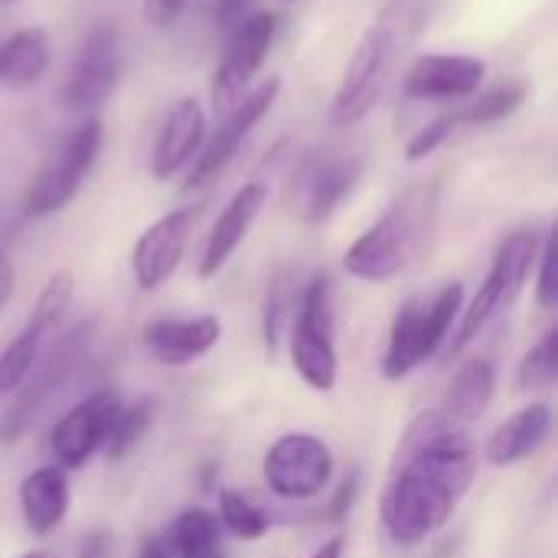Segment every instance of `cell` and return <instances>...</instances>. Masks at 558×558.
Returning <instances> with one entry per match:
<instances>
[{
    "instance_id": "obj_35",
    "label": "cell",
    "mask_w": 558,
    "mask_h": 558,
    "mask_svg": "<svg viewBox=\"0 0 558 558\" xmlns=\"http://www.w3.org/2000/svg\"><path fill=\"white\" fill-rule=\"evenodd\" d=\"M78 558H111V536L108 533H88L78 546Z\"/></svg>"
},
{
    "instance_id": "obj_13",
    "label": "cell",
    "mask_w": 558,
    "mask_h": 558,
    "mask_svg": "<svg viewBox=\"0 0 558 558\" xmlns=\"http://www.w3.org/2000/svg\"><path fill=\"white\" fill-rule=\"evenodd\" d=\"M92 343V324H78L75 330L65 333V340L52 350V356L43 363V369L36 376H29L16 392V402L7 409V415L0 418V441H13L20 438L33 418H39V412L49 405V399L72 379V373L78 369L85 350Z\"/></svg>"
},
{
    "instance_id": "obj_3",
    "label": "cell",
    "mask_w": 558,
    "mask_h": 558,
    "mask_svg": "<svg viewBox=\"0 0 558 558\" xmlns=\"http://www.w3.org/2000/svg\"><path fill=\"white\" fill-rule=\"evenodd\" d=\"M405 20H409V10L396 3L356 43V49L347 62V72L337 85L333 105H330V118L337 128L360 124L379 105V98L392 78V69H396Z\"/></svg>"
},
{
    "instance_id": "obj_6",
    "label": "cell",
    "mask_w": 558,
    "mask_h": 558,
    "mask_svg": "<svg viewBox=\"0 0 558 558\" xmlns=\"http://www.w3.org/2000/svg\"><path fill=\"white\" fill-rule=\"evenodd\" d=\"M539 242H543V239H539L536 229H517V232H510V235L497 245L494 265H490V271H487L481 291L474 294V301L468 304L464 317H461L458 327H454L451 356L461 353V350H468L471 340H474V337H477L504 307H510V304L520 298V291H523V284H526V278H530V271H533V265H536Z\"/></svg>"
},
{
    "instance_id": "obj_7",
    "label": "cell",
    "mask_w": 558,
    "mask_h": 558,
    "mask_svg": "<svg viewBox=\"0 0 558 558\" xmlns=\"http://www.w3.org/2000/svg\"><path fill=\"white\" fill-rule=\"evenodd\" d=\"M366 160L360 154H311L298 163L288 183V209L304 226L327 222L363 180Z\"/></svg>"
},
{
    "instance_id": "obj_17",
    "label": "cell",
    "mask_w": 558,
    "mask_h": 558,
    "mask_svg": "<svg viewBox=\"0 0 558 558\" xmlns=\"http://www.w3.org/2000/svg\"><path fill=\"white\" fill-rule=\"evenodd\" d=\"M265 199H268V186L258 180H252L232 193V199L222 206V213L216 216V222L206 235V245L199 255V278H216L229 265V258L239 252V245L252 232Z\"/></svg>"
},
{
    "instance_id": "obj_25",
    "label": "cell",
    "mask_w": 558,
    "mask_h": 558,
    "mask_svg": "<svg viewBox=\"0 0 558 558\" xmlns=\"http://www.w3.org/2000/svg\"><path fill=\"white\" fill-rule=\"evenodd\" d=\"M173 558H222V526L209 510L190 507L170 526Z\"/></svg>"
},
{
    "instance_id": "obj_2",
    "label": "cell",
    "mask_w": 558,
    "mask_h": 558,
    "mask_svg": "<svg viewBox=\"0 0 558 558\" xmlns=\"http://www.w3.org/2000/svg\"><path fill=\"white\" fill-rule=\"evenodd\" d=\"M435 216L432 190L402 193L343 255V268L360 281H392L402 275L425 248Z\"/></svg>"
},
{
    "instance_id": "obj_36",
    "label": "cell",
    "mask_w": 558,
    "mask_h": 558,
    "mask_svg": "<svg viewBox=\"0 0 558 558\" xmlns=\"http://www.w3.org/2000/svg\"><path fill=\"white\" fill-rule=\"evenodd\" d=\"M13 288H16V271H13V262L0 252V311L10 304L13 298Z\"/></svg>"
},
{
    "instance_id": "obj_31",
    "label": "cell",
    "mask_w": 558,
    "mask_h": 558,
    "mask_svg": "<svg viewBox=\"0 0 558 558\" xmlns=\"http://www.w3.org/2000/svg\"><path fill=\"white\" fill-rule=\"evenodd\" d=\"M451 137H454L451 118H448V114H441V118H435L432 124H425V128L409 141V147H405V160H409V163H418V160L432 157L438 147H445Z\"/></svg>"
},
{
    "instance_id": "obj_28",
    "label": "cell",
    "mask_w": 558,
    "mask_h": 558,
    "mask_svg": "<svg viewBox=\"0 0 558 558\" xmlns=\"http://www.w3.org/2000/svg\"><path fill=\"white\" fill-rule=\"evenodd\" d=\"M558 376V330H546V337L523 356L520 363V389L523 392H539L549 389Z\"/></svg>"
},
{
    "instance_id": "obj_24",
    "label": "cell",
    "mask_w": 558,
    "mask_h": 558,
    "mask_svg": "<svg viewBox=\"0 0 558 558\" xmlns=\"http://www.w3.org/2000/svg\"><path fill=\"white\" fill-rule=\"evenodd\" d=\"M494 389H497L494 360L490 356H471L454 373V379H451V386H448V392L441 399V412L451 415L461 425H471L487 412V405L494 399Z\"/></svg>"
},
{
    "instance_id": "obj_11",
    "label": "cell",
    "mask_w": 558,
    "mask_h": 558,
    "mask_svg": "<svg viewBox=\"0 0 558 558\" xmlns=\"http://www.w3.org/2000/svg\"><path fill=\"white\" fill-rule=\"evenodd\" d=\"M275 36H278V13H271V10H258L232 29L226 56L216 65V75L209 85L216 111L226 114L248 95L255 75L262 72V65L271 52Z\"/></svg>"
},
{
    "instance_id": "obj_23",
    "label": "cell",
    "mask_w": 558,
    "mask_h": 558,
    "mask_svg": "<svg viewBox=\"0 0 558 558\" xmlns=\"http://www.w3.org/2000/svg\"><path fill=\"white\" fill-rule=\"evenodd\" d=\"M432 360V350L425 343V327H422V298H412L399 307L392 330H389V347L383 356V376L389 383H399L412 376L422 363Z\"/></svg>"
},
{
    "instance_id": "obj_29",
    "label": "cell",
    "mask_w": 558,
    "mask_h": 558,
    "mask_svg": "<svg viewBox=\"0 0 558 558\" xmlns=\"http://www.w3.org/2000/svg\"><path fill=\"white\" fill-rule=\"evenodd\" d=\"M147 425H150V405H121L111 441L105 448L108 458H121L124 451H131L134 441L147 432Z\"/></svg>"
},
{
    "instance_id": "obj_30",
    "label": "cell",
    "mask_w": 558,
    "mask_h": 558,
    "mask_svg": "<svg viewBox=\"0 0 558 558\" xmlns=\"http://www.w3.org/2000/svg\"><path fill=\"white\" fill-rule=\"evenodd\" d=\"M556 229H549V235L539 242V255H536V301L543 307H553L558 301V275H556Z\"/></svg>"
},
{
    "instance_id": "obj_26",
    "label": "cell",
    "mask_w": 558,
    "mask_h": 558,
    "mask_svg": "<svg viewBox=\"0 0 558 558\" xmlns=\"http://www.w3.org/2000/svg\"><path fill=\"white\" fill-rule=\"evenodd\" d=\"M526 101V85L523 82H507V85H497L490 92H481L474 95L471 105L451 111V128L454 134L464 131V128H487V124H497V121H507L510 114H517Z\"/></svg>"
},
{
    "instance_id": "obj_33",
    "label": "cell",
    "mask_w": 558,
    "mask_h": 558,
    "mask_svg": "<svg viewBox=\"0 0 558 558\" xmlns=\"http://www.w3.org/2000/svg\"><path fill=\"white\" fill-rule=\"evenodd\" d=\"M186 3H190V0H144L141 13H144V20H147L154 29H167V26H173V23L183 16Z\"/></svg>"
},
{
    "instance_id": "obj_27",
    "label": "cell",
    "mask_w": 558,
    "mask_h": 558,
    "mask_svg": "<svg viewBox=\"0 0 558 558\" xmlns=\"http://www.w3.org/2000/svg\"><path fill=\"white\" fill-rule=\"evenodd\" d=\"M216 520L226 533H232L235 539H245V543H258L268 533V517L262 513V507H255L239 490L219 494V517Z\"/></svg>"
},
{
    "instance_id": "obj_10",
    "label": "cell",
    "mask_w": 558,
    "mask_h": 558,
    "mask_svg": "<svg viewBox=\"0 0 558 558\" xmlns=\"http://www.w3.org/2000/svg\"><path fill=\"white\" fill-rule=\"evenodd\" d=\"M281 95V78L271 75L265 82H258L255 88H248V95L226 111V118L219 121V128L213 131V137L199 147L190 173H186V183H183V193H193V190H203L209 186L213 180H219L226 173V167L239 157L245 137L255 131V124L275 108Z\"/></svg>"
},
{
    "instance_id": "obj_5",
    "label": "cell",
    "mask_w": 558,
    "mask_h": 558,
    "mask_svg": "<svg viewBox=\"0 0 558 558\" xmlns=\"http://www.w3.org/2000/svg\"><path fill=\"white\" fill-rule=\"evenodd\" d=\"M291 363L298 376L314 392H330L337 386L340 360H337V304H333V278L317 271L298 304L291 320Z\"/></svg>"
},
{
    "instance_id": "obj_21",
    "label": "cell",
    "mask_w": 558,
    "mask_h": 558,
    "mask_svg": "<svg viewBox=\"0 0 558 558\" xmlns=\"http://www.w3.org/2000/svg\"><path fill=\"white\" fill-rule=\"evenodd\" d=\"M20 517L23 526L33 536H49L52 530L62 526V520L69 517V504H72V487L65 477V468L59 464H46L29 471L20 481Z\"/></svg>"
},
{
    "instance_id": "obj_12",
    "label": "cell",
    "mask_w": 558,
    "mask_h": 558,
    "mask_svg": "<svg viewBox=\"0 0 558 558\" xmlns=\"http://www.w3.org/2000/svg\"><path fill=\"white\" fill-rule=\"evenodd\" d=\"M124 69V49H121V33L114 26H95L82 46L78 56L72 62L62 101L72 114H85L92 118L118 88Z\"/></svg>"
},
{
    "instance_id": "obj_1",
    "label": "cell",
    "mask_w": 558,
    "mask_h": 558,
    "mask_svg": "<svg viewBox=\"0 0 558 558\" xmlns=\"http://www.w3.org/2000/svg\"><path fill=\"white\" fill-rule=\"evenodd\" d=\"M481 451L468 425L441 409L422 412L402 435L389 484L383 490L379 520L392 543L418 546L441 533L461 497L477 477Z\"/></svg>"
},
{
    "instance_id": "obj_16",
    "label": "cell",
    "mask_w": 558,
    "mask_h": 558,
    "mask_svg": "<svg viewBox=\"0 0 558 558\" xmlns=\"http://www.w3.org/2000/svg\"><path fill=\"white\" fill-rule=\"evenodd\" d=\"M487 78V62L477 56L425 52L418 56L402 82V95L412 101H454L474 98Z\"/></svg>"
},
{
    "instance_id": "obj_39",
    "label": "cell",
    "mask_w": 558,
    "mask_h": 558,
    "mask_svg": "<svg viewBox=\"0 0 558 558\" xmlns=\"http://www.w3.org/2000/svg\"><path fill=\"white\" fill-rule=\"evenodd\" d=\"M20 558H49L46 553H26V556H20Z\"/></svg>"
},
{
    "instance_id": "obj_40",
    "label": "cell",
    "mask_w": 558,
    "mask_h": 558,
    "mask_svg": "<svg viewBox=\"0 0 558 558\" xmlns=\"http://www.w3.org/2000/svg\"><path fill=\"white\" fill-rule=\"evenodd\" d=\"M0 3H16V0H0Z\"/></svg>"
},
{
    "instance_id": "obj_15",
    "label": "cell",
    "mask_w": 558,
    "mask_h": 558,
    "mask_svg": "<svg viewBox=\"0 0 558 558\" xmlns=\"http://www.w3.org/2000/svg\"><path fill=\"white\" fill-rule=\"evenodd\" d=\"M196 216H199V209L180 206V209L154 219L141 232V239L131 248V275L141 291H157L160 284H167L177 275V268L186 255Z\"/></svg>"
},
{
    "instance_id": "obj_20",
    "label": "cell",
    "mask_w": 558,
    "mask_h": 558,
    "mask_svg": "<svg viewBox=\"0 0 558 558\" xmlns=\"http://www.w3.org/2000/svg\"><path fill=\"white\" fill-rule=\"evenodd\" d=\"M549 438H553V409L546 402H530L490 432L484 445V461L494 468L520 464L539 454Z\"/></svg>"
},
{
    "instance_id": "obj_9",
    "label": "cell",
    "mask_w": 558,
    "mask_h": 558,
    "mask_svg": "<svg viewBox=\"0 0 558 558\" xmlns=\"http://www.w3.org/2000/svg\"><path fill=\"white\" fill-rule=\"evenodd\" d=\"M262 477L281 500H314L333 477V451L307 432L281 435L262 458Z\"/></svg>"
},
{
    "instance_id": "obj_14",
    "label": "cell",
    "mask_w": 558,
    "mask_h": 558,
    "mask_svg": "<svg viewBox=\"0 0 558 558\" xmlns=\"http://www.w3.org/2000/svg\"><path fill=\"white\" fill-rule=\"evenodd\" d=\"M121 405L124 402L114 392H95L85 402L72 405L49 432V451H52L56 464L65 471L82 468V464H88V458L105 451Z\"/></svg>"
},
{
    "instance_id": "obj_38",
    "label": "cell",
    "mask_w": 558,
    "mask_h": 558,
    "mask_svg": "<svg viewBox=\"0 0 558 558\" xmlns=\"http://www.w3.org/2000/svg\"><path fill=\"white\" fill-rule=\"evenodd\" d=\"M311 558H343V539L340 536H333V539H327L317 553Z\"/></svg>"
},
{
    "instance_id": "obj_4",
    "label": "cell",
    "mask_w": 558,
    "mask_h": 558,
    "mask_svg": "<svg viewBox=\"0 0 558 558\" xmlns=\"http://www.w3.org/2000/svg\"><path fill=\"white\" fill-rule=\"evenodd\" d=\"M105 147V124L101 118H85L78 128H72L43 160V167L33 173L26 193H23V216L46 219L62 213L95 170Z\"/></svg>"
},
{
    "instance_id": "obj_8",
    "label": "cell",
    "mask_w": 558,
    "mask_h": 558,
    "mask_svg": "<svg viewBox=\"0 0 558 558\" xmlns=\"http://www.w3.org/2000/svg\"><path fill=\"white\" fill-rule=\"evenodd\" d=\"M72 298H75L72 271H56L43 284V291H39V298H36V304L29 311L26 327L0 350V396L16 392L33 376V369L39 363V353H43L46 340L56 333V327L65 320Z\"/></svg>"
},
{
    "instance_id": "obj_32",
    "label": "cell",
    "mask_w": 558,
    "mask_h": 558,
    "mask_svg": "<svg viewBox=\"0 0 558 558\" xmlns=\"http://www.w3.org/2000/svg\"><path fill=\"white\" fill-rule=\"evenodd\" d=\"M288 281L284 278H278L275 284H271V291H268V307H265V340H268V347L275 350V343H278V327H281V317H284V307H288Z\"/></svg>"
},
{
    "instance_id": "obj_22",
    "label": "cell",
    "mask_w": 558,
    "mask_h": 558,
    "mask_svg": "<svg viewBox=\"0 0 558 558\" xmlns=\"http://www.w3.org/2000/svg\"><path fill=\"white\" fill-rule=\"evenodd\" d=\"M52 65V39L43 26H23L0 43V85L29 88Z\"/></svg>"
},
{
    "instance_id": "obj_18",
    "label": "cell",
    "mask_w": 558,
    "mask_h": 558,
    "mask_svg": "<svg viewBox=\"0 0 558 558\" xmlns=\"http://www.w3.org/2000/svg\"><path fill=\"white\" fill-rule=\"evenodd\" d=\"M206 141V108L199 105V98L186 95L180 98L170 114L163 118L154 150H150V173L154 180H170L180 170H186L199 147Z\"/></svg>"
},
{
    "instance_id": "obj_19",
    "label": "cell",
    "mask_w": 558,
    "mask_h": 558,
    "mask_svg": "<svg viewBox=\"0 0 558 558\" xmlns=\"http://www.w3.org/2000/svg\"><path fill=\"white\" fill-rule=\"evenodd\" d=\"M222 337V320L213 314L203 317H167L144 327L147 353L163 366H186L206 356Z\"/></svg>"
},
{
    "instance_id": "obj_37",
    "label": "cell",
    "mask_w": 558,
    "mask_h": 558,
    "mask_svg": "<svg viewBox=\"0 0 558 558\" xmlns=\"http://www.w3.org/2000/svg\"><path fill=\"white\" fill-rule=\"evenodd\" d=\"M137 558H173V553H170L167 539H160V536H147V539H144V546H141V553H137Z\"/></svg>"
},
{
    "instance_id": "obj_34",
    "label": "cell",
    "mask_w": 558,
    "mask_h": 558,
    "mask_svg": "<svg viewBox=\"0 0 558 558\" xmlns=\"http://www.w3.org/2000/svg\"><path fill=\"white\" fill-rule=\"evenodd\" d=\"M248 3H252V0H216V3H213V20H216V26L235 29V26L245 20Z\"/></svg>"
}]
</instances>
